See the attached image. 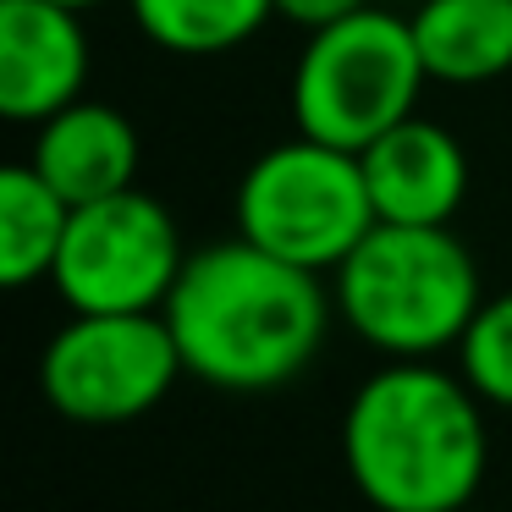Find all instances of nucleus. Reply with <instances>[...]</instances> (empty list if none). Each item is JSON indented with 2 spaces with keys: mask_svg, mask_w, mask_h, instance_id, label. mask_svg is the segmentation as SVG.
<instances>
[{
  "mask_svg": "<svg viewBox=\"0 0 512 512\" xmlns=\"http://www.w3.org/2000/svg\"><path fill=\"white\" fill-rule=\"evenodd\" d=\"M182 369L215 391H276L298 380L325 347L336 298L314 270L226 237L188 254L166 298Z\"/></svg>",
  "mask_w": 512,
  "mask_h": 512,
  "instance_id": "1",
  "label": "nucleus"
},
{
  "mask_svg": "<svg viewBox=\"0 0 512 512\" xmlns=\"http://www.w3.org/2000/svg\"><path fill=\"white\" fill-rule=\"evenodd\" d=\"M342 457L375 512H457L490 463L485 397L463 369L386 358L342 413Z\"/></svg>",
  "mask_w": 512,
  "mask_h": 512,
  "instance_id": "2",
  "label": "nucleus"
},
{
  "mask_svg": "<svg viewBox=\"0 0 512 512\" xmlns=\"http://www.w3.org/2000/svg\"><path fill=\"white\" fill-rule=\"evenodd\" d=\"M331 298L347 331L380 358H435L463 342L485 303V281L452 226H391L331 270Z\"/></svg>",
  "mask_w": 512,
  "mask_h": 512,
  "instance_id": "3",
  "label": "nucleus"
},
{
  "mask_svg": "<svg viewBox=\"0 0 512 512\" xmlns=\"http://www.w3.org/2000/svg\"><path fill=\"white\" fill-rule=\"evenodd\" d=\"M424 83L430 72L413 45V23L364 6V12L303 34V50L287 78V111L298 133L364 155L380 133H391L419 111Z\"/></svg>",
  "mask_w": 512,
  "mask_h": 512,
  "instance_id": "4",
  "label": "nucleus"
},
{
  "mask_svg": "<svg viewBox=\"0 0 512 512\" xmlns=\"http://www.w3.org/2000/svg\"><path fill=\"white\" fill-rule=\"evenodd\" d=\"M232 221L237 237H248L254 248L314 276H331L375 232L380 215L364 182V160L353 149L292 133L248 160L232 199Z\"/></svg>",
  "mask_w": 512,
  "mask_h": 512,
  "instance_id": "5",
  "label": "nucleus"
},
{
  "mask_svg": "<svg viewBox=\"0 0 512 512\" xmlns=\"http://www.w3.org/2000/svg\"><path fill=\"white\" fill-rule=\"evenodd\" d=\"M182 265L188 248L177 215L133 182L72 210L50 281L72 314H155L166 309Z\"/></svg>",
  "mask_w": 512,
  "mask_h": 512,
  "instance_id": "6",
  "label": "nucleus"
},
{
  "mask_svg": "<svg viewBox=\"0 0 512 512\" xmlns=\"http://www.w3.org/2000/svg\"><path fill=\"white\" fill-rule=\"evenodd\" d=\"M182 353L166 314H72L39 353V391L72 424L144 419L177 386Z\"/></svg>",
  "mask_w": 512,
  "mask_h": 512,
  "instance_id": "7",
  "label": "nucleus"
},
{
  "mask_svg": "<svg viewBox=\"0 0 512 512\" xmlns=\"http://www.w3.org/2000/svg\"><path fill=\"white\" fill-rule=\"evenodd\" d=\"M94 45L83 12L61 0H0V116L39 127L83 100Z\"/></svg>",
  "mask_w": 512,
  "mask_h": 512,
  "instance_id": "8",
  "label": "nucleus"
},
{
  "mask_svg": "<svg viewBox=\"0 0 512 512\" xmlns=\"http://www.w3.org/2000/svg\"><path fill=\"white\" fill-rule=\"evenodd\" d=\"M364 182L375 215L391 226H452L468 199V155L457 133L413 111L364 149Z\"/></svg>",
  "mask_w": 512,
  "mask_h": 512,
  "instance_id": "9",
  "label": "nucleus"
},
{
  "mask_svg": "<svg viewBox=\"0 0 512 512\" xmlns=\"http://www.w3.org/2000/svg\"><path fill=\"white\" fill-rule=\"evenodd\" d=\"M28 160L78 210V204H94V199H111V193L133 188L144 144H138V127L127 111L83 94L67 111H56L50 122L34 127Z\"/></svg>",
  "mask_w": 512,
  "mask_h": 512,
  "instance_id": "10",
  "label": "nucleus"
},
{
  "mask_svg": "<svg viewBox=\"0 0 512 512\" xmlns=\"http://www.w3.org/2000/svg\"><path fill=\"white\" fill-rule=\"evenodd\" d=\"M408 23L430 83L479 89L512 72V0H419Z\"/></svg>",
  "mask_w": 512,
  "mask_h": 512,
  "instance_id": "11",
  "label": "nucleus"
},
{
  "mask_svg": "<svg viewBox=\"0 0 512 512\" xmlns=\"http://www.w3.org/2000/svg\"><path fill=\"white\" fill-rule=\"evenodd\" d=\"M72 204L34 171V160H12L0 171V281L34 287L50 281L56 254L67 243Z\"/></svg>",
  "mask_w": 512,
  "mask_h": 512,
  "instance_id": "12",
  "label": "nucleus"
},
{
  "mask_svg": "<svg viewBox=\"0 0 512 512\" xmlns=\"http://www.w3.org/2000/svg\"><path fill=\"white\" fill-rule=\"evenodd\" d=\"M133 28L182 61L226 56L276 17V0H127Z\"/></svg>",
  "mask_w": 512,
  "mask_h": 512,
  "instance_id": "13",
  "label": "nucleus"
},
{
  "mask_svg": "<svg viewBox=\"0 0 512 512\" xmlns=\"http://www.w3.org/2000/svg\"><path fill=\"white\" fill-rule=\"evenodd\" d=\"M457 369L485 397V408H512V292L479 303L474 325L457 342Z\"/></svg>",
  "mask_w": 512,
  "mask_h": 512,
  "instance_id": "14",
  "label": "nucleus"
},
{
  "mask_svg": "<svg viewBox=\"0 0 512 512\" xmlns=\"http://www.w3.org/2000/svg\"><path fill=\"white\" fill-rule=\"evenodd\" d=\"M369 0H276V17L292 28H303V34H314V28L336 23V17H353L364 12Z\"/></svg>",
  "mask_w": 512,
  "mask_h": 512,
  "instance_id": "15",
  "label": "nucleus"
},
{
  "mask_svg": "<svg viewBox=\"0 0 512 512\" xmlns=\"http://www.w3.org/2000/svg\"><path fill=\"white\" fill-rule=\"evenodd\" d=\"M61 6H72V12H94L100 0H61Z\"/></svg>",
  "mask_w": 512,
  "mask_h": 512,
  "instance_id": "16",
  "label": "nucleus"
},
{
  "mask_svg": "<svg viewBox=\"0 0 512 512\" xmlns=\"http://www.w3.org/2000/svg\"><path fill=\"white\" fill-rule=\"evenodd\" d=\"M457 512H474V507H457Z\"/></svg>",
  "mask_w": 512,
  "mask_h": 512,
  "instance_id": "17",
  "label": "nucleus"
}]
</instances>
